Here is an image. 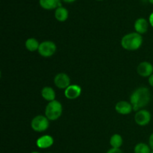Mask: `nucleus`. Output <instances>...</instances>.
<instances>
[{
  "instance_id": "412c9836",
  "label": "nucleus",
  "mask_w": 153,
  "mask_h": 153,
  "mask_svg": "<svg viewBox=\"0 0 153 153\" xmlns=\"http://www.w3.org/2000/svg\"><path fill=\"white\" fill-rule=\"evenodd\" d=\"M149 24H150L151 26L153 28V12L149 15Z\"/></svg>"
},
{
  "instance_id": "423d86ee",
  "label": "nucleus",
  "mask_w": 153,
  "mask_h": 153,
  "mask_svg": "<svg viewBox=\"0 0 153 153\" xmlns=\"http://www.w3.org/2000/svg\"><path fill=\"white\" fill-rule=\"evenodd\" d=\"M151 114L146 109H141L137 111L134 115V121L140 126H147L151 121Z\"/></svg>"
},
{
  "instance_id": "4468645a",
  "label": "nucleus",
  "mask_w": 153,
  "mask_h": 153,
  "mask_svg": "<svg viewBox=\"0 0 153 153\" xmlns=\"http://www.w3.org/2000/svg\"><path fill=\"white\" fill-rule=\"evenodd\" d=\"M41 96L49 102L55 100V91L51 87H44L41 91Z\"/></svg>"
},
{
  "instance_id": "f03ea898",
  "label": "nucleus",
  "mask_w": 153,
  "mask_h": 153,
  "mask_svg": "<svg viewBox=\"0 0 153 153\" xmlns=\"http://www.w3.org/2000/svg\"><path fill=\"white\" fill-rule=\"evenodd\" d=\"M143 44V37L137 32H131L126 34L121 40V46L124 49L128 51H134L140 49Z\"/></svg>"
},
{
  "instance_id": "20e7f679",
  "label": "nucleus",
  "mask_w": 153,
  "mask_h": 153,
  "mask_svg": "<svg viewBox=\"0 0 153 153\" xmlns=\"http://www.w3.org/2000/svg\"><path fill=\"white\" fill-rule=\"evenodd\" d=\"M31 128L36 132H43L49 128V120L46 116L37 115L31 120Z\"/></svg>"
},
{
  "instance_id": "a878e982",
  "label": "nucleus",
  "mask_w": 153,
  "mask_h": 153,
  "mask_svg": "<svg viewBox=\"0 0 153 153\" xmlns=\"http://www.w3.org/2000/svg\"><path fill=\"white\" fill-rule=\"evenodd\" d=\"M150 153H153V150L152 151H151V152Z\"/></svg>"
},
{
  "instance_id": "a211bd4d",
  "label": "nucleus",
  "mask_w": 153,
  "mask_h": 153,
  "mask_svg": "<svg viewBox=\"0 0 153 153\" xmlns=\"http://www.w3.org/2000/svg\"><path fill=\"white\" fill-rule=\"evenodd\" d=\"M134 153H150L151 148L149 145L144 143H139L134 146Z\"/></svg>"
},
{
  "instance_id": "4be33fe9",
  "label": "nucleus",
  "mask_w": 153,
  "mask_h": 153,
  "mask_svg": "<svg viewBox=\"0 0 153 153\" xmlns=\"http://www.w3.org/2000/svg\"><path fill=\"white\" fill-rule=\"evenodd\" d=\"M148 82H149V84L150 86H152L153 88V74L151 75L149 77V79H148Z\"/></svg>"
},
{
  "instance_id": "6ab92c4d",
  "label": "nucleus",
  "mask_w": 153,
  "mask_h": 153,
  "mask_svg": "<svg viewBox=\"0 0 153 153\" xmlns=\"http://www.w3.org/2000/svg\"><path fill=\"white\" fill-rule=\"evenodd\" d=\"M106 153H123L120 149H116V148H111L109 149Z\"/></svg>"
},
{
  "instance_id": "0eeeda50",
  "label": "nucleus",
  "mask_w": 153,
  "mask_h": 153,
  "mask_svg": "<svg viewBox=\"0 0 153 153\" xmlns=\"http://www.w3.org/2000/svg\"><path fill=\"white\" fill-rule=\"evenodd\" d=\"M54 83L59 89H66L70 85V78L64 73H60L54 78Z\"/></svg>"
},
{
  "instance_id": "9d476101",
  "label": "nucleus",
  "mask_w": 153,
  "mask_h": 153,
  "mask_svg": "<svg viewBox=\"0 0 153 153\" xmlns=\"http://www.w3.org/2000/svg\"><path fill=\"white\" fill-rule=\"evenodd\" d=\"M115 110L120 114L128 115L131 113L133 107L131 102L126 101H120L115 105Z\"/></svg>"
},
{
  "instance_id": "5701e85b",
  "label": "nucleus",
  "mask_w": 153,
  "mask_h": 153,
  "mask_svg": "<svg viewBox=\"0 0 153 153\" xmlns=\"http://www.w3.org/2000/svg\"><path fill=\"white\" fill-rule=\"evenodd\" d=\"M64 1L67 3H71V2H73V1H75L76 0H64Z\"/></svg>"
},
{
  "instance_id": "1a4fd4ad",
  "label": "nucleus",
  "mask_w": 153,
  "mask_h": 153,
  "mask_svg": "<svg viewBox=\"0 0 153 153\" xmlns=\"http://www.w3.org/2000/svg\"><path fill=\"white\" fill-rule=\"evenodd\" d=\"M82 94V88L78 85H70L64 91V96L68 100H76L80 97Z\"/></svg>"
},
{
  "instance_id": "dca6fc26",
  "label": "nucleus",
  "mask_w": 153,
  "mask_h": 153,
  "mask_svg": "<svg viewBox=\"0 0 153 153\" xmlns=\"http://www.w3.org/2000/svg\"><path fill=\"white\" fill-rule=\"evenodd\" d=\"M25 48L29 52H35V51L38 50L40 43H39L38 40L37 39L34 38V37H30V38L26 40L25 43Z\"/></svg>"
},
{
  "instance_id": "aec40b11",
  "label": "nucleus",
  "mask_w": 153,
  "mask_h": 153,
  "mask_svg": "<svg viewBox=\"0 0 153 153\" xmlns=\"http://www.w3.org/2000/svg\"><path fill=\"white\" fill-rule=\"evenodd\" d=\"M149 145L150 146L151 149L153 150V133L149 136Z\"/></svg>"
},
{
  "instance_id": "ddd939ff",
  "label": "nucleus",
  "mask_w": 153,
  "mask_h": 153,
  "mask_svg": "<svg viewBox=\"0 0 153 153\" xmlns=\"http://www.w3.org/2000/svg\"><path fill=\"white\" fill-rule=\"evenodd\" d=\"M40 5L45 10H56L58 7H61V0H40Z\"/></svg>"
},
{
  "instance_id": "6e6552de",
  "label": "nucleus",
  "mask_w": 153,
  "mask_h": 153,
  "mask_svg": "<svg viewBox=\"0 0 153 153\" xmlns=\"http://www.w3.org/2000/svg\"><path fill=\"white\" fill-rule=\"evenodd\" d=\"M137 73L141 77H149L153 74V65L148 61H143L137 66Z\"/></svg>"
},
{
  "instance_id": "393cba45",
  "label": "nucleus",
  "mask_w": 153,
  "mask_h": 153,
  "mask_svg": "<svg viewBox=\"0 0 153 153\" xmlns=\"http://www.w3.org/2000/svg\"><path fill=\"white\" fill-rule=\"evenodd\" d=\"M31 153H40V152H36V151H34V152H31Z\"/></svg>"
},
{
  "instance_id": "f3484780",
  "label": "nucleus",
  "mask_w": 153,
  "mask_h": 153,
  "mask_svg": "<svg viewBox=\"0 0 153 153\" xmlns=\"http://www.w3.org/2000/svg\"><path fill=\"white\" fill-rule=\"evenodd\" d=\"M123 140L120 134H114L110 138V145L112 148H116V149H120L122 146Z\"/></svg>"
},
{
  "instance_id": "b1692460",
  "label": "nucleus",
  "mask_w": 153,
  "mask_h": 153,
  "mask_svg": "<svg viewBox=\"0 0 153 153\" xmlns=\"http://www.w3.org/2000/svg\"><path fill=\"white\" fill-rule=\"evenodd\" d=\"M149 1L151 3V4H153V0H149Z\"/></svg>"
},
{
  "instance_id": "f257e3e1",
  "label": "nucleus",
  "mask_w": 153,
  "mask_h": 153,
  "mask_svg": "<svg viewBox=\"0 0 153 153\" xmlns=\"http://www.w3.org/2000/svg\"><path fill=\"white\" fill-rule=\"evenodd\" d=\"M150 91L146 87L137 88L130 97V102L133 107V111H138L147 105L150 102Z\"/></svg>"
},
{
  "instance_id": "7ed1b4c3",
  "label": "nucleus",
  "mask_w": 153,
  "mask_h": 153,
  "mask_svg": "<svg viewBox=\"0 0 153 153\" xmlns=\"http://www.w3.org/2000/svg\"><path fill=\"white\" fill-rule=\"evenodd\" d=\"M62 113V105L58 100L49 102L45 108V116L49 119V120H57L61 117Z\"/></svg>"
},
{
  "instance_id": "bb28decb",
  "label": "nucleus",
  "mask_w": 153,
  "mask_h": 153,
  "mask_svg": "<svg viewBox=\"0 0 153 153\" xmlns=\"http://www.w3.org/2000/svg\"><path fill=\"white\" fill-rule=\"evenodd\" d=\"M97 1H102V0H97Z\"/></svg>"
},
{
  "instance_id": "39448f33",
  "label": "nucleus",
  "mask_w": 153,
  "mask_h": 153,
  "mask_svg": "<svg viewBox=\"0 0 153 153\" xmlns=\"http://www.w3.org/2000/svg\"><path fill=\"white\" fill-rule=\"evenodd\" d=\"M57 46L54 42L51 40H46L40 43L38 53L44 58H49L55 53Z\"/></svg>"
},
{
  "instance_id": "2eb2a0df",
  "label": "nucleus",
  "mask_w": 153,
  "mask_h": 153,
  "mask_svg": "<svg viewBox=\"0 0 153 153\" xmlns=\"http://www.w3.org/2000/svg\"><path fill=\"white\" fill-rule=\"evenodd\" d=\"M69 16L68 10L65 8V7H58V8L55 10V17L59 22H64L67 19Z\"/></svg>"
},
{
  "instance_id": "f8f14e48",
  "label": "nucleus",
  "mask_w": 153,
  "mask_h": 153,
  "mask_svg": "<svg viewBox=\"0 0 153 153\" xmlns=\"http://www.w3.org/2000/svg\"><path fill=\"white\" fill-rule=\"evenodd\" d=\"M149 28V22L144 18H139L134 22L135 32L140 34H145Z\"/></svg>"
},
{
  "instance_id": "9b49d317",
  "label": "nucleus",
  "mask_w": 153,
  "mask_h": 153,
  "mask_svg": "<svg viewBox=\"0 0 153 153\" xmlns=\"http://www.w3.org/2000/svg\"><path fill=\"white\" fill-rule=\"evenodd\" d=\"M54 143L53 137L49 134H45L39 137L36 141L37 146L40 149H47L51 147Z\"/></svg>"
}]
</instances>
